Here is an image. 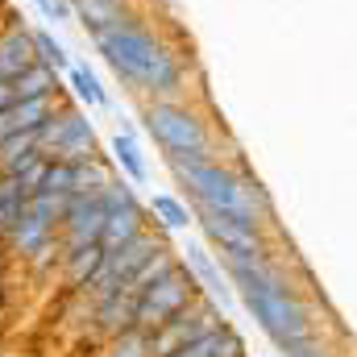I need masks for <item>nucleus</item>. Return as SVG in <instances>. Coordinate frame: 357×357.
I'll return each instance as SVG.
<instances>
[{
  "label": "nucleus",
  "mask_w": 357,
  "mask_h": 357,
  "mask_svg": "<svg viewBox=\"0 0 357 357\" xmlns=\"http://www.w3.org/2000/svg\"><path fill=\"white\" fill-rule=\"evenodd\" d=\"M112 154H116V162L125 167V175L133 178V183H146V158H142V146L133 142V133H116L112 137Z\"/></svg>",
  "instance_id": "obj_22"
},
{
  "label": "nucleus",
  "mask_w": 357,
  "mask_h": 357,
  "mask_svg": "<svg viewBox=\"0 0 357 357\" xmlns=\"http://www.w3.org/2000/svg\"><path fill=\"white\" fill-rule=\"evenodd\" d=\"M33 50H38V59H42L46 67H54V71H71V54H67V46H63L50 29H38V33H33Z\"/></svg>",
  "instance_id": "obj_24"
},
{
  "label": "nucleus",
  "mask_w": 357,
  "mask_h": 357,
  "mask_svg": "<svg viewBox=\"0 0 357 357\" xmlns=\"http://www.w3.org/2000/svg\"><path fill=\"white\" fill-rule=\"evenodd\" d=\"M199 291H204V287H199V278H195L191 270H187V266H171L158 282H154V287H146V291H142L137 312H133V328L150 337L158 324H167L175 312H183Z\"/></svg>",
  "instance_id": "obj_5"
},
{
  "label": "nucleus",
  "mask_w": 357,
  "mask_h": 357,
  "mask_svg": "<svg viewBox=\"0 0 357 357\" xmlns=\"http://www.w3.org/2000/svg\"><path fill=\"white\" fill-rule=\"evenodd\" d=\"M104 204H108V220H104L100 245H104V254H108V250H121L125 241H133V237L146 229V212L137 208V199H133V191H129L125 183L104 187Z\"/></svg>",
  "instance_id": "obj_9"
},
{
  "label": "nucleus",
  "mask_w": 357,
  "mask_h": 357,
  "mask_svg": "<svg viewBox=\"0 0 357 357\" xmlns=\"http://www.w3.org/2000/svg\"><path fill=\"white\" fill-rule=\"evenodd\" d=\"M229 278L237 282V295L245 303V312L258 320V328L287 354L295 345L316 341V320L312 307L299 299V291L287 282V274L274 266V258L266 262H245V258H225Z\"/></svg>",
  "instance_id": "obj_1"
},
{
  "label": "nucleus",
  "mask_w": 357,
  "mask_h": 357,
  "mask_svg": "<svg viewBox=\"0 0 357 357\" xmlns=\"http://www.w3.org/2000/svg\"><path fill=\"white\" fill-rule=\"evenodd\" d=\"M96 50L133 88L158 91V96H175L183 88V63H178V54L162 38H154L150 29L133 25V21L96 33Z\"/></svg>",
  "instance_id": "obj_2"
},
{
  "label": "nucleus",
  "mask_w": 357,
  "mask_h": 357,
  "mask_svg": "<svg viewBox=\"0 0 357 357\" xmlns=\"http://www.w3.org/2000/svg\"><path fill=\"white\" fill-rule=\"evenodd\" d=\"M150 137L171 154V158H212V133L199 121V112H191L178 100H154L142 112Z\"/></svg>",
  "instance_id": "obj_4"
},
{
  "label": "nucleus",
  "mask_w": 357,
  "mask_h": 357,
  "mask_svg": "<svg viewBox=\"0 0 357 357\" xmlns=\"http://www.w3.org/2000/svg\"><path fill=\"white\" fill-rule=\"evenodd\" d=\"M25 187H21V178L17 175H0V237H8L13 229H17V220H21V212H25Z\"/></svg>",
  "instance_id": "obj_19"
},
{
  "label": "nucleus",
  "mask_w": 357,
  "mask_h": 357,
  "mask_svg": "<svg viewBox=\"0 0 357 357\" xmlns=\"http://www.w3.org/2000/svg\"><path fill=\"white\" fill-rule=\"evenodd\" d=\"M199 229L208 233L212 245H220L225 258H245V262H266L270 245L262 237L266 225H254V220H241L233 212H216V208H199Z\"/></svg>",
  "instance_id": "obj_6"
},
{
  "label": "nucleus",
  "mask_w": 357,
  "mask_h": 357,
  "mask_svg": "<svg viewBox=\"0 0 357 357\" xmlns=\"http://www.w3.org/2000/svg\"><path fill=\"white\" fill-rule=\"evenodd\" d=\"M38 150L46 158H67V162H79V158H91L96 154V133H91L88 116L79 112H59V121L50 116L42 129H38Z\"/></svg>",
  "instance_id": "obj_8"
},
{
  "label": "nucleus",
  "mask_w": 357,
  "mask_h": 357,
  "mask_svg": "<svg viewBox=\"0 0 357 357\" xmlns=\"http://www.w3.org/2000/svg\"><path fill=\"white\" fill-rule=\"evenodd\" d=\"M38 63V50H33V33H25L21 25L4 29L0 33V79H17L25 67Z\"/></svg>",
  "instance_id": "obj_13"
},
{
  "label": "nucleus",
  "mask_w": 357,
  "mask_h": 357,
  "mask_svg": "<svg viewBox=\"0 0 357 357\" xmlns=\"http://www.w3.org/2000/svg\"><path fill=\"white\" fill-rule=\"evenodd\" d=\"M63 262H67V282L84 287L91 274L100 270V262H104V245L96 241V245H84V250H71V254H63Z\"/></svg>",
  "instance_id": "obj_21"
},
{
  "label": "nucleus",
  "mask_w": 357,
  "mask_h": 357,
  "mask_svg": "<svg viewBox=\"0 0 357 357\" xmlns=\"http://www.w3.org/2000/svg\"><path fill=\"white\" fill-rule=\"evenodd\" d=\"M137 299H142L137 291L121 287V291H112L104 303H96V312H91V320H96V337H121V333H129V328H133Z\"/></svg>",
  "instance_id": "obj_11"
},
{
  "label": "nucleus",
  "mask_w": 357,
  "mask_h": 357,
  "mask_svg": "<svg viewBox=\"0 0 357 357\" xmlns=\"http://www.w3.org/2000/svg\"><path fill=\"white\" fill-rule=\"evenodd\" d=\"M71 13L91 29V38L104 33V29H116V25L133 21L129 8H125V0H71Z\"/></svg>",
  "instance_id": "obj_14"
},
{
  "label": "nucleus",
  "mask_w": 357,
  "mask_h": 357,
  "mask_svg": "<svg viewBox=\"0 0 357 357\" xmlns=\"http://www.w3.org/2000/svg\"><path fill=\"white\" fill-rule=\"evenodd\" d=\"M8 104H17V91H13V79H0V112Z\"/></svg>",
  "instance_id": "obj_28"
},
{
  "label": "nucleus",
  "mask_w": 357,
  "mask_h": 357,
  "mask_svg": "<svg viewBox=\"0 0 357 357\" xmlns=\"http://www.w3.org/2000/svg\"><path fill=\"white\" fill-rule=\"evenodd\" d=\"M33 154H42V150H38V129H33V133H13V137H4V142H0V175H17Z\"/></svg>",
  "instance_id": "obj_20"
},
{
  "label": "nucleus",
  "mask_w": 357,
  "mask_h": 357,
  "mask_svg": "<svg viewBox=\"0 0 357 357\" xmlns=\"http://www.w3.org/2000/svg\"><path fill=\"white\" fill-rule=\"evenodd\" d=\"M108 357H150V341H146V333L129 328V333L112 337V349H108Z\"/></svg>",
  "instance_id": "obj_26"
},
{
  "label": "nucleus",
  "mask_w": 357,
  "mask_h": 357,
  "mask_svg": "<svg viewBox=\"0 0 357 357\" xmlns=\"http://www.w3.org/2000/svg\"><path fill=\"white\" fill-rule=\"evenodd\" d=\"M225 320H220V307L212 303V299H204V295H195L183 312H175L167 324H158L146 341H150V357H171L175 349L183 345H191L195 337H204V333H212V328H220Z\"/></svg>",
  "instance_id": "obj_7"
},
{
  "label": "nucleus",
  "mask_w": 357,
  "mask_h": 357,
  "mask_svg": "<svg viewBox=\"0 0 357 357\" xmlns=\"http://www.w3.org/2000/svg\"><path fill=\"white\" fill-rule=\"evenodd\" d=\"M50 108H54L50 96H33V100L8 104V108L0 112V142L13 137V133H33V129H42V125L50 121Z\"/></svg>",
  "instance_id": "obj_12"
},
{
  "label": "nucleus",
  "mask_w": 357,
  "mask_h": 357,
  "mask_svg": "<svg viewBox=\"0 0 357 357\" xmlns=\"http://www.w3.org/2000/svg\"><path fill=\"white\" fill-rule=\"evenodd\" d=\"M38 8L46 13V21H54V25H67V21H75V13H71V0H38Z\"/></svg>",
  "instance_id": "obj_27"
},
{
  "label": "nucleus",
  "mask_w": 357,
  "mask_h": 357,
  "mask_svg": "<svg viewBox=\"0 0 357 357\" xmlns=\"http://www.w3.org/2000/svg\"><path fill=\"white\" fill-rule=\"evenodd\" d=\"M59 88V71L54 67H46L42 59L33 63V67H25L17 79H13V91H17V100H33V96H54Z\"/></svg>",
  "instance_id": "obj_18"
},
{
  "label": "nucleus",
  "mask_w": 357,
  "mask_h": 357,
  "mask_svg": "<svg viewBox=\"0 0 357 357\" xmlns=\"http://www.w3.org/2000/svg\"><path fill=\"white\" fill-rule=\"evenodd\" d=\"M175 178L187 187V195L195 199V208H216V212H233L241 220L266 225L270 204L262 187L254 178H241L237 171L220 167L216 158H171Z\"/></svg>",
  "instance_id": "obj_3"
},
{
  "label": "nucleus",
  "mask_w": 357,
  "mask_h": 357,
  "mask_svg": "<svg viewBox=\"0 0 357 357\" xmlns=\"http://www.w3.org/2000/svg\"><path fill=\"white\" fill-rule=\"evenodd\" d=\"M116 178L108 171V162L104 158H79L75 162V171H71V195H100L104 187H112Z\"/></svg>",
  "instance_id": "obj_17"
},
{
  "label": "nucleus",
  "mask_w": 357,
  "mask_h": 357,
  "mask_svg": "<svg viewBox=\"0 0 357 357\" xmlns=\"http://www.w3.org/2000/svg\"><path fill=\"white\" fill-rule=\"evenodd\" d=\"M187 262H191V274L204 282V291L212 295V299H220V307H233V291H229V282L220 278V270L212 262V254H204V245L199 241H187Z\"/></svg>",
  "instance_id": "obj_16"
},
{
  "label": "nucleus",
  "mask_w": 357,
  "mask_h": 357,
  "mask_svg": "<svg viewBox=\"0 0 357 357\" xmlns=\"http://www.w3.org/2000/svg\"><path fill=\"white\" fill-rule=\"evenodd\" d=\"M171 357H245V345H241V337H237L229 324H220V328L195 337L191 345L175 349Z\"/></svg>",
  "instance_id": "obj_15"
},
{
  "label": "nucleus",
  "mask_w": 357,
  "mask_h": 357,
  "mask_svg": "<svg viewBox=\"0 0 357 357\" xmlns=\"http://www.w3.org/2000/svg\"><path fill=\"white\" fill-rule=\"evenodd\" d=\"M104 220H108L104 191H100V195H71V199H67V216H63V229H67L63 250L71 254V250L96 245L100 233H104Z\"/></svg>",
  "instance_id": "obj_10"
},
{
  "label": "nucleus",
  "mask_w": 357,
  "mask_h": 357,
  "mask_svg": "<svg viewBox=\"0 0 357 357\" xmlns=\"http://www.w3.org/2000/svg\"><path fill=\"white\" fill-rule=\"evenodd\" d=\"M67 79H71V88H75V96L84 100V104H91V108H100L108 96H104V88H100V79L91 75L88 67H71L67 71Z\"/></svg>",
  "instance_id": "obj_25"
},
{
  "label": "nucleus",
  "mask_w": 357,
  "mask_h": 357,
  "mask_svg": "<svg viewBox=\"0 0 357 357\" xmlns=\"http://www.w3.org/2000/svg\"><path fill=\"white\" fill-rule=\"evenodd\" d=\"M150 208H154V216L162 220V229H171V233H183V229L191 225V212H187V204H183V199H175V195H167V191H158Z\"/></svg>",
  "instance_id": "obj_23"
}]
</instances>
